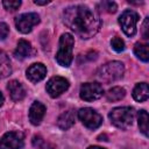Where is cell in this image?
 Listing matches in <instances>:
<instances>
[{
  "instance_id": "9",
  "label": "cell",
  "mask_w": 149,
  "mask_h": 149,
  "mask_svg": "<svg viewBox=\"0 0 149 149\" xmlns=\"http://www.w3.org/2000/svg\"><path fill=\"white\" fill-rule=\"evenodd\" d=\"M104 94V88L99 83H85L80 86L79 95L85 101H93L101 98Z\"/></svg>"
},
{
  "instance_id": "4",
  "label": "cell",
  "mask_w": 149,
  "mask_h": 149,
  "mask_svg": "<svg viewBox=\"0 0 149 149\" xmlns=\"http://www.w3.org/2000/svg\"><path fill=\"white\" fill-rule=\"evenodd\" d=\"M108 118L115 127L120 129H128L132 127L135 119V109L129 106L115 107L109 112Z\"/></svg>"
},
{
  "instance_id": "20",
  "label": "cell",
  "mask_w": 149,
  "mask_h": 149,
  "mask_svg": "<svg viewBox=\"0 0 149 149\" xmlns=\"http://www.w3.org/2000/svg\"><path fill=\"white\" fill-rule=\"evenodd\" d=\"M148 113L142 109L139 112V115H137V121H139V128L141 130V133L144 135V136H148Z\"/></svg>"
},
{
  "instance_id": "15",
  "label": "cell",
  "mask_w": 149,
  "mask_h": 149,
  "mask_svg": "<svg viewBox=\"0 0 149 149\" xmlns=\"http://www.w3.org/2000/svg\"><path fill=\"white\" fill-rule=\"evenodd\" d=\"M74 119H76V116H74V113H73L72 109L65 111V112H63L58 116V119H57V126L62 130H66V129H69V128H71L73 126Z\"/></svg>"
},
{
  "instance_id": "25",
  "label": "cell",
  "mask_w": 149,
  "mask_h": 149,
  "mask_svg": "<svg viewBox=\"0 0 149 149\" xmlns=\"http://www.w3.org/2000/svg\"><path fill=\"white\" fill-rule=\"evenodd\" d=\"M9 34V28L5 22H0V41L5 40Z\"/></svg>"
},
{
  "instance_id": "2",
  "label": "cell",
  "mask_w": 149,
  "mask_h": 149,
  "mask_svg": "<svg viewBox=\"0 0 149 149\" xmlns=\"http://www.w3.org/2000/svg\"><path fill=\"white\" fill-rule=\"evenodd\" d=\"M74 45V38L73 35L70 33H64L59 37L58 43V50L56 54V62L64 68L70 66L73 57H72V50Z\"/></svg>"
},
{
  "instance_id": "6",
  "label": "cell",
  "mask_w": 149,
  "mask_h": 149,
  "mask_svg": "<svg viewBox=\"0 0 149 149\" xmlns=\"http://www.w3.org/2000/svg\"><path fill=\"white\" fill-rule=\"evenodd\" d=\"M78 119L85 127L90 129H95L102 123V116L97 111L90 107L80 108L78 111Z\"/></svg>"
},
{
  "instance_id": "24",
  "label": "cell",
  "mask_w": 149,
  "mask_h": 149,
  "mask_svg": "<svg viewBox=\"0 0 149 149\" xmlns=\"http://www.w3.org/2000/svg\"><path fill=\"white\" fill-rule=\"evenodd\" d=\"M101 6L104 9H106V12L108 13H115L116 9H118V6L115 2H112V1H104L101 2Z\"/></svg>"
},
{
  "instance_id": "28",
  "label": "cell",
  "mask_w": 149,
  "mask_h": 149,
  "mask_svg": "<svg viewBox=\"0 0 149 149\" xmlns=\"http://www.w3.org/2000/svg\"><path fill=\"white\" fill-rule=\"evenodd\" d=\"M3 101H5V98H3V94L0 92V107L2 106V104H3Z\"/></svg>"
},
{
  "instance_id": "3",
  "label": "cell",
  "mask_w": 149,
  "mask_h": 149,
  "mask_svg": "<svg viewBox=\"0 0 149 149\" xmlns=\"http://www.w3.org/2000/svg\"><path fill=\"white\" fill-rule=\"evenodd\" d=\"M125 65L119 61H112L101 65L97 71V78L102 83H113L123 77Z\"/></svg>"
},
{
  "instance_id": "18",
  "label": "cell",
  "mask_w": 149,
  "mask_h": 149,
  "mask_svg": "<svg viewBox=\"0 0 149 149\" xmlns=\"http://www.w3.org/2000/svg\"><path fill=\"white\" fill-rule=\"evenodd\" d=\"M126 95V91L123 87H120V86H114L112 88H109L106 93V99L108 101H119L121 99H123Z\"/></svg>"
},
{
  "instance_id": "10",
  "label": "cell",
  "mask_w": 149,
  "mask_h": 149,
  "mask_svg": "<svg viewBox=\"0 0 149 149\" xmlns=\"http://www.w3.org/2000/svg\"><path fill=\"white\" fill-rule=\"evenodd\" d=\"M23 134L20 132H8L0 139V149H22Z\"/></svg>"
},
{
  "instance_id": "22",
  "label": "cell",
  "mask_w": 149,
  "mask_h": 149,
  "mask_svg": "<svg viewBox=\"0 0 149 149\" xmlns=\"http://www.w3.org/2000/svg\"><path fill=\"white\" fill-rule=\"evenodd\" d=\"M111 45L112 48L116 51V52H121L125 50V42L121 37L119 36H114L112 40H111Z\"/></svg>"
},
{
  "instance_id": "1",
  "label": "cell",
  "mask_w": 149,
  "mask_h": 149,
  "mask_svg": "<svg viewBox=\"0 0 149 149\" xmlns=\"http://www.w3.org/2000/svg\"><path fill=\"white\" fill-rule=\"evenodd\" d=\"M63 21L77 36L85 40L93 37L101 27L99 14L85 5H73L65 8Z\"/></svg>"
},
{
  "instance_id": "11",
  "label": "cell",
  "mask_w": 149,
  "mask_h": 149,
  "mask_svg": "<svg viewBox=\"0 0 149 149\" xmlns=\"http://www.w3.org/2000/svg\"><path fill=\"white\" fill-rule=\"evenodd\" d=\"M26 74H27V78L30 81L38 83V81H41L45 77V74H47V68L42 63H34V64H31L27 69Z\"/></svg>"
},
{
  "instance_id": "7",
  "label": "cell",
  "mask_w": 149,
  "mask_h": 149,
  "mask_svg": "<svg viewBox=\"0 0 149 149\" xmlns=\"http://www.w3.org/2000/svg\"><path fill=\"white\" fill-rule=\"evenodd\" d=\"M40 22V16L36 13H23L15 19V27L22 34H28Z\"/></svg>"
},
{
  "instance_id": "21",
  "label": "cell",
  "mask_w": 149,
  "mask_h": 149,
  "mask_svg": "<svg viewBox=\"0 0 149 149\" xmlns=\"http://www.w3.org/2000/svg\"><path fill=\"white\" fill-rule=\"evenodd\" d=\"M33 147L34 149H54V146L40 135H35L33 137Z\"/></svg>"
},
{
  "instance_id": "19",
  "label": "cell",
  "mask_w": 149,
  "mask_h": 149,
  "mask_svg": "<svg viewBox=\"0 0 149 149\" xmlns=\"http://www.w3.org/2000/svg\"><path fill=\"white\" fill-rule=\"evenodd\" d=\"M134 54L135 56L141 59L142 62H148L149 59V52H148V44L137 42L134 45Z\"/></svg>"
},
{
  "instance_id": "12",
  "label": "cell",
  "mask_w": 149,
  "mask_h": 149,
  "mask_svg": "<svg viewBox=\"0 0 149 149\" xmlns=\"http://www.w3.org/2000/svg\"><path fill=\"white\" fill-rule=\"evenodd\" d=\"M45 106L40 101H34L29 108V121L34 126H38L44 118Z\"/></svg>"
},
{
  "instance_id": "13",
  "label": "cell",
  "mask_w": 149,
  "mask_h": 149,
  "mask_svg": "<svg viewBox=\"0 0 149 149\" xmlns=\"http://www.w3.org/2000/svg\"><path fill=\"white\" fill-rule=\"evenodd\" d=\"M7 90L9 92L10 98L14 101H21L26 97V91L22 84L17 80H10L7 85Z\"/></svg>"
},
{
  "instance_id": "17",
  "label": "cell",
  "mask_w": 149,
  "mask_h": 149,
  "mask_svg": "<svg viewBox=\"0 0 149 149\" xmlns=\"http://www.w3.org/2000/svg\"><path fill=\"white\" fill-rule=\"evenodd\" d=\"M12 73V65L9 57L2 50H0V79L7 78Z\"/></svg>"
},
{
  "instance_id": "27",
  "label": "cell",
  "mask_w": 149,
  "mask_h": 149,
  "mask_svg": "<svg viewBox=\"0 0 149 149\" xmlns=\"http://www.w3.org/2000/svg\"><path fill=\"white\" fill-rule=\"evenodd\" d=\"M36 5H40V6H43V5H48L50 1L49 0H35L34 1Z\"/></svg>"
},
{
  "instance_id": "16",
  "label": "cell",
  "mask_w": 149,
  "mask_h": 149,
  "mask_svg": "<svg viewBox=\"0 0 149 149\" xmlns=\"http://www.w3.org/2000/svg\"><path fill=\"white\" fill-rule=\"evenodd\" d=\"M149 97V88H148V84L147 83H139L135 85L134 90H133V98L136 101H146Z\"/></svg>"
},
{
  "instance_id": "5",
  "label": "cell",
  "mask_w": 149,
  "mask_h": 149,
  "mask_svg": "<svg viewBox=\"0 0 149 149\" xmlns=\"http://www.w3.org/2000/svg\"><path fill=\"white\" fill-rule=\"evenodd\" d=\"M139 14L132 9H126L119 16V24L127 36L132 37L136 34V23L139 22Z\"/></svg>"
},
{
  "instance_id": "26",
  "label": "cell",
  "mask_w": 149,
  "mask_h": 149,
  "mask_svg": "<svg viewBox=\"0 0 149 149\" xmlns=\"http://www.w3.org/2000/svg\"><path fill=\"white\" fill-rule=\"evenodd\" d=\"M148 26H149V19L146 17L144 21H143V24H142V36H143L144 40H148V37H149V31H148L149 28H148Z\"/></svg>"
},
{
  "instance_id": "8",
  "label": "cell",
  "mask_w": 149,
  "mask_h": 149,
  "mask_svg": "<svg viewBox=\"0 0 149 149\" xmlns=\"http://www.w3.org/2000/svg\"><path fill=\"white\" fill-rule=\"evenodd\" d=\"M69 86H70V84H69L68 79H65L64 77H61V76H55L48 80L45 90L51 98H57L62 93H64L69 88Z\"/></svg>"
},
{
  "instance_id": "29",
  "label": "cell",
  "mask_w": 149,
  "mask_h": 149,
  "mask_svg": "<svg viewBox=\"0 0 149 149\" xmlns=\"http://www.w3.org/2000/svg\"><path fill=\"white\" fill-rule=\"evenodd\" d=\"M87 149H106V148H102V147H98V146H90Z\"/></svg>"
},
{
  "instance_id": "23",
  "label": "cell",
  "mask_w": 149,
  "mask_h": 149,
  "mask_svg": "<svg viewBox=\"0 0 149 149\" xmlns=\"http://www.w3.org/2000/svg\"><path fill=\"white\" fill-rule=\"evenodd\" d=\"M2 5H3V7L7 10L14 12V10L19 9V7L21 6V1L20 0H3L2 1Z\"/></svg>"
},
{
  "instance_id": "14",
  "label": "cell",
  "mask_w": 149,
  "mask_h": 149,
  "mask_svg": "<svg viewBox=\"0 0 149 149\" xmlns=\"http://www.w3.org/2000/svg\"><path fill=\"white\" fill-rule=\"evenodd\" d=\"M34 54V49L31 47V44L26 41V40H20L17 42V45H16V49L14 51V56L19 59H24V58H28L30 57L31 55Z\"/></svg>"
}]
</instances>
